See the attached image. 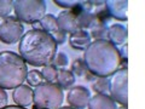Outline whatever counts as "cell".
<instances>
[{
    "label": "cell",
    "instance_id": "cell-1",
    "mask_svg": "<svg viewBox=\"0 0 145 109\" xmlns=\"http://www.w3.org/2000/svg\"><path fill=\"white\" fill-rule=\"evenodd\" d=\"M20 56L33 67H45L52 63L57 53V44L41 28L25 32L18 45Z\"/></svg>",
    "mask_w": 145,
    "mask_h": 109
},
{
    "label": "cell",
    "instance_id": "cell-2",
    "mask_svg": "<svg viewBox=\"0 0 145 109\" xmlns=\"http://www.w3.org/2000/svg\"><path fill=\"white\" fill-rule=\"evenodd\" d=\"M120 62L119 49L108 40L92 41L84 53L85 66L96 78L111 76L120 68Z\"/></svg>",
    "mask_w": 145,
    "mask_h": 109
},
{
    "label": "cell",
    "instance_id": "cell-3",
    "mask_svg": "<svg viewBox=\"0 0 145 109\" xmlns=\"http://www.w3.org/2000/svg\"><path fill=\"white\" fill-rule=\"evenodd\" d=\"M28 67L20 54L12 51L0 52V87L16 89L25 81Z\"/></svg>",
    "mask_w": 145,
    "mask_h": 109
},
{
    "label": "cell",
    "instance_id": "cell-4",
    "mask_svg": "<svg viewBox=\"0 0 145 109\" xmlns=\"http://www.w3.org/2000/svg\"><path fill=\"white\" fill-rule=\"evenodd\" d=\"M63 101V90L56 83H42L33 90V103L38 109H58Z\"/></svg>",
    "mask_w": 145,
    "mask_h": 109
},
{
    "label": "cell",
    "instance_id": "cell-5",
    "mask_svg": "<svg viewBox=\"0 0 145 109\" xmlns=\"http://www.w3.org/2000/svg\"><path fill=\"white\" fill-rule=\"evenodd\" d=\"M13 10L18 21L34 24L46 15V3L44 0H13Z\"/></svg>",
    "mask_w": 145,
    "mask_h": 109
},
{
    "label": "cell",
    "instance_id": "cell-6",
    "mask_svg": "<svg viewBox=\"0 0 145 109\" xmlns=\"http://www.w3.org/2000/svg\"><path fill=\"white\" fill-rule=\"evenodd\" d=\"M108 91L110 92V97L116 103L127 107V103H128V73H127V68H119L111 75V79L109 80Z\"/></svg>",
    "mask_w": 145,
    "mask_h": 109
},
{
    "label": "cell",
    "instance_id": "cell-7",
    "mask_svg": "<svg viewBox=\"0 0 145 109\" xmlns=\"http://www.w3.org/2000/svg\"><path fill=\"white\" fill-rule=\"evenodd\" d=\"M24 34V27L16 17L8 16L0 22V41L13 45L20 41Z\"/></svg>",
    "mask_w": 145,
    "mask_h": 109
},
{
    "label": "cell",
    "instance_id": "cell-8",
    "mask_svg": "<svg viewBox=\"0 0 145 109\" xmlns=\"http://www.w3.org/2000/svg\"><path fill=\"white\" fill-rule=\"evenodd\" d=\"M40 28L45 30L51 38L56 41L57 45H62L67 41V34L63 32L57 22V17L51 13H46L40 21Z\"/></svg>",
    "mask_w": 145,
    "mask_h": 109
},
{
    "label": "cell",
    "instance_id": "cell-9",
    "mask_svg": "<svg viewBox=\"0 0 145 109\" xmlns=\"http://www.w3.org/2000/svg\"><path fill=\"white\" fill-rule=\"evenodd\" d=\"M91 99V92L85 86H74L69 90L67 95V101L69 107L75 109H85L87 108L88 102Z\"/></svg>",
    "mask_w": 145,
    "mask_h": 109
},
{
    "label": "cell",
    "instance_id": "cell-10",
    "mask_svg": "<svg viewBox=\"0 0 145 109\" xmlns=\"http://www.w3.org/2000/svg\"><path fill=\"white\" fill-rule=\"evenodd\" d=\"M104 6L110 17L119 21H127V9H128L127 0H106Z\"/></svg>",
    "mask_w": 145,
    "mask_h": 109
},
{
    "label": "cell",
    "instance_id": "cell-11",
    "mask_svg": "<svg viewBox=\"0 0 145 109\" xmlns=\"http://www.w3.org/2000/svg\"><path fill=\"white\" fill-rule=\"evenodd\" d=\"M57 22H58L59 28L64 32L65 34L67 33L72 34L74 32L80 29L78 17H76L70 10H65V11L61 12L57 17Z\"/></svg>",
    "mask_w": 145,
    "mask_h": 109
},
{
    "label": "cell",
    "instance_id": "cell-12",
    "mask_svg": "<svg viewBox=\"0 0 145 109\" xmlns=\"http://www.w3.org/2000/svg\"><path fill=\"white\" fill-rule=\"evenodd\" d=\"M12 98L16 106L20 107H29L33 103V90L29 85H20L12 92Z\"/></svg>",
    "mask_w": 145,
    "mask_h": 109
},
{
    "label": "cell",
    "instance_id": "cell-13",
    "mask_svg": "<svg viewBox=\"0 0 145 109\" xmlns=\"http://www.w3.org/2000/svg\"><path fill=\"white\" fill-rule=\"evenodd\" d=\"M128 38V33H127V28L122 24L115 23L108 27V41L111 43L114 46H121L125 45Z\"/></svg>",
    "mask_w": 145,
    "mask_h": 109
},
{
    "label": "cell",
    "instance_id": "cell-14",
    "mask_svg": "<svg viewBox=\"0 0 145 109\" xmlns=\"http://www.w3.org/2000/svg\"><path fill=\"white\" fill-rule=\"evenodd\" d=\"M91 35L89 32L84 30V29H79L74 32L72 34L69 36V44L72 49L79 50V51H85L88 47V45L92 43L91 41Z\"/></svg>",
    "mask_w": 145,
    "mask_h": 109
},
{
    "label": "cell",
    "instance_id": "cell-15",
    "mask_svg": "<svg viewBox=\"0 0 145 109\" xmlns=\"http://www.w3.org/2000/svg\"><path fill=\"white\" fill-rule=\"evenodd\" d=\"M88 109H117L116 102L108 95H97L91 97L88 102Z\"/></svg>",
    "mask_w": 145,
    "mask_h": 109
},
{
    "label": "cell",
    "instance_id": "cell-16",
    "mask_svg": "<svg viewBox=\"0 0 145 109\" xmlns=\"http://www.w3.org/2000/svg\"><path fill=\"white\" fill-rule=\"evenodd\" d=\"M75 83V75L71 73V70L68 69H59L57 73L56 84L59 86L62 90H67L71 87Z\"/></svg>",
    "mask_w": 145,
    "mask_h": 109
},
{
    "label": "cell",
    "instance_id": "cell-17",
    "mask_svg": "<svg viewBox=\"0 0 145 109\" xmlns=\"http://www.w3.org/2000/svg\"><path fill=\"white\" fill-rule=\"evenodd\" d=\"M78 21H79V26H80V29H92L94 26H97V18L96 15L93 12H87V11H84L81 12L80 15L78 16Z\"/></svg>",
    "mask_w": 145,
    "mask_h": 109
},
{
    "label": "cell",
    "instance_id": "cell-18",
    "mask_svg": "<svg viewBox=\"0 0 145 109\" xmlns=\"http://www.w3.org/2000/svg\"><path fill=\"white\" fill-rule=\"evenodd\" d=\"M91 38L96 40H108V27L103 24H97L91 29Z\"/></svg>",
    "mask_w": 145,
    "mask_h": 109
},
{
    "label": "cell",
    "instance_id": "cell-19",
    "mask_svg": "<svg viewBox=\"0 0 145 109\" xmlns=\"http://www.w3.org/2000/svg\"><path fill=\"white\" fill-rule=\"evenodd\" d=\"M92 90L97 95H105L109 90V80L106 78H97L92 84Z\"/></svg>",
    "mask_w": 145,
    "mask_h": 109
},
{
    "label": "cell",
    "instance_id": "cell-20",
    "mask_svg": "<svg viewBox=\"0 0 145 109\" xmlns=\"http://www.w3.org/2000/svg\"><path fill=\"white\" fill-rule=\"evenodd\" d=\"M57 68L53 67L52 64H48V66H45L41 70V74H42V78L46 83H54L57 79Z\"/></svg>",
    "mask_w": 145,
    "mask_h": 109
},
{
    "label": "cell",
    "instance_id": "cell-21",
    "mask_svg": "<svg viewBox=\"0 0 145 109\" xmlns=\"http://www.w3.org/2000/svg\"><path fill=\"white\" fill-rule=\"evenodd\" d=\"M25 80H27V83H28L29 86H34V87H36V86H39L40 84H42L44 78H42L41 72H39V70H30L28 74H27Z\"/></svg>",
    "mask_w": 145,
    "mask_h": 109
},
{
    "label": "cell",
    "instance_id": "cell-22",
    "mask_svg": "<svg viewBox=\"0 0 145 109\" xmlns=\"http://www.w3.org/2000/svg\"><path fill=\"white\" fill-rule=\"evenodd\" d=\"M69 64V58L64 52H58L56 53L53 61H52V66L56 67L57 69H65Z\"/></svg>",
    "mask_w": 145,
    "mask_h": 109
},
{
    "label": "cell",
    "instance_id": "cell-23",
    "mask_svg": "<svg viewBox=\"0 0 145 109\" xmlns=\"http://www.w3.org/2000/svg\"><path fill=\"white\" fill-rule=\"evenodd\" d=\"M86 72H87V68L85 66L84 60L82 58H76L71 66V73L75 75V78L76 76H82L84 74H86Z\"/></svg>",
    "mask_w": 145,
    "mask_h": 109
},
{
    "label": "cell",
    "instance_id": "cell-24",
    "mask_svg": "<svg viewBox=\"0 0 145 109\" xmlns=\"http://www.w3.org/2000/svg\"><path fill=\"white\" fill-rule=\"evenodd\" d=\"M13 9L12 0H0V18H6L10 16V13Z\"/></svg>",
    "mask_w": 145,
    "mask_h": 109
},
{
    "label": "cell",
    "instance_id": "cell-25",
    "mask_svg": "<svg viewBox=\"0 0 145 109\" xmlns=\"http://www.w3.org/2000/svg\"><path fill=\"white\" fill-rule=\"evenodd\" d=\"M53 3L58 6L67 9V10H71V9L79 3V0H54Z\"/></svg>",
    "mask_w": 145,
    "mask_h": 109
},
{
    "label": "cell",
    "instance_id": "cell-26",
    "mask_svg": "<svg viewBox=\"0 0 145 109\" xmlns=\"http://www.w3.org/2000/svg\"><path fill=\"white\" fill-rule=\"evenodd\" d=\"M7 93L5 92V90L0 87V109H4L7 106Z\"/></svg>",
    "mask_w": 145,
    "mask_h": 109
},
{
    "label": "cell",
    "instance_id": "cell-27",
    "mask_svg": "<svg viewBox=\"0 0 145 109\" xmlns=\"http://www.w3.org/2000/svg\"><path fill=\"white\" fill-rule=\"evenodd\" d=\"M119 52H120L121 60H127V43L126 45H122V49L119 50Z\"/></svg>",
    "mask_w": 145,
    "mask_h": 109
},
{
    "label": "cell",
    "instance_id": "cell-28",
    "mask_svg": "<svg viewBox=\"0 0 145 109\" xmlns=\"http://www.w3.org/2000/svg\"><path fill=\"white\" fill-rule=\"evenodd\" d=\"M86 80H87V81H92V80H96V76H94L93 74H91V73L87 70V72H86Z\"/></svg>",
    "mask_w": 145,
    "mask_h": 109
},
{
    "label": "cell",
    "instance_id": "cell-29",
    "mask_svg": "<svg viewBox=\"0 0 145 109\" xmlns=\"http://www.w3.org/2000/svg\"><path fill=\"white\" fill-rule=\"evenodd\" d=\"M4 109H25V108L20 107V106H8V107H5Z\"/></svg>",
    "mask_w": 145,
    "mask_h": 109
},
{
    "label": "cell",
    "instance_id": "cell-30",
    "mask_svg": "<svg viewBox=\"0 0 145 109\" xmlns=\"http://www.w3.org/2000/svg\"><path fill=\"white\" fill-rule=\"evenodd\" d=\"M58 109H75V108H72V107H61Z\"/></svg>",
    "mask_w": 145,
    "mask_h": 109
},
{
    "label": "cell",
    "instance_id": "cell-31",
    "mask_svg": "<svg viewBox=\"0 0 145 109\" xmlns=\"http://www.w3.org/2000/svg\"><path fill=\"white\" fill-rule=\"evenodd\" d=\"M117 109H127V107H123V106H122V107H120V108H117Z\"/></svg>",
    "mask_w": 145,
    "mask_h": 109
},
{
    "label": "cell",
    "instance_id": "cell-32",
    "mask_svg": "<svg viewBox=\"0 0 145 109\" xmlns=\"http://www.w3.org/2000/svg\"><path fill=\"white\" fill-rule=\"evenodd\" d=\"M34 109H38V108H36V107H35V106H34Z\"/></svg>",
    "mask_w": 145,
    "mask_h": 109
}]
</instances>
